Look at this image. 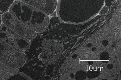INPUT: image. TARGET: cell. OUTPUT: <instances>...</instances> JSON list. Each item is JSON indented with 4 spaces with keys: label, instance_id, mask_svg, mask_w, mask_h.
<instances>
[{
    "label": "cell",
    "instance_id": "obj_1",
    "mask_svg": "<svg viewBox=\"0 0 121 80\" xmlns=\"http://www.w3.org/2000/svg\"><path fill=\"white\" fill-rule=\"evenodd\" d=\"M9 11L17 20L37 33L44 32L50 23L48 15L20 1L14 2Z\"/></svg>",
    "mask_w": 121,
    "mask_h": 80
},
{
    "label": "cell",
    "instance_id": "obj_2",
    "mask_svg": "<svg viewBox=\"0 0 121 80\" xmlns=\"http://www.w3.org/2000/svg\"><path fill=\"white\" fill-rule=\"evenodd\" d=\"M24 52L11 47L0 39V61L6 65L14 68L22 67L26 60Z\"/></svg>",
    "mask_w": 121,
    "mask_h": 80
},
{
    "label": "cell",
    "instance_id": "obj_3",
    "mask_svg": "<svg viewBox=\"0 0 121 80\" xmlns=\"http://www.w3.org/2000/svg\"><path fill=\"white\" fill-rule=\"evenodd\" d=\"M41 44L42 51L38 57L46 67L56 64L62 54L63 46L61 41L44 39Z\"/></svg>",
    "mask_w": 121,
    "mask_h": 80
},
{
    "label": "cell",
    "instance_id": "obj_4",
    "mask_svg": "<svg viewBox=\"0 0 121 80\" xmlns=\"http://www.w3.org/2000/svg\"><path fill=\"white\" fill-rule=\"evenodd\" d=\"M0 39L11 47L23 51L29 48L30 41L14 32L2 24L0 26Z\"/></svg>",
    "mask_w": 121,
    "mask_h": 80
},
{
    "label": "cell",
    "instance_id": "obj_5",
    "mask_svg": "<svg viewBox=\"0 0 121 80\" xmlns=\"http://www.w3.org/2000/svg\"><path fill=\"white\" fill-rule=\"evenodd\" d=\"M4 24L15 32L30 40L35 39L37 33L17 20L9 12H7L1 16Z\"/></svg>",
    "mask_w": 121,
    "mask_h": 80
},
{
    "label": "cell",
    "instance_id": "obj_6",
    "mask_svg": "<svg viewBox=\"0 0 121 80\" xmlns=\"http://www.w3.org/2000/svg\"><path fill=\"white\" fill-rule=\"evenodd\" d=\"M46 66L38 58L26 62L18 68V72L27 75L32 80H44Z\"/></svg>",
    "mask_w": 121,
    "mask_h": 80
},
{
    "label": "cell",
    "instance_id": "obj_7",
    "mask_svg": "<svg viewBox=\"0 0 121 80\" xmlns=\"http://www.w3.org/2000/svg\"><path fill=\"white\" fill-rule=\"evenodd\" d=\"M42 11L48 15L54 12L57 5V0H18Z\"/></svg>",
    "mask_w": 121,
    "mask_h": 80
},
{
    "label": "cell",
    "instance_id": "obj_8",
    "mask_svg": "<svg viewBox=\"0 0 121 80\" xmlns=\"http://www.w3.org/2000/svg\"><path fill=\"white\" fill-rule=\"evenodd\" d=\"M44 39L41 33H37L35 38L30 40V46L24 53L26 57V62L38 57L42 51L41 42Z\"/></svg>",
    "mask_w": 121,
    "mask_h": 80
},
{
    "label": "cell",
    "instance_id": "obj_9",
    "mask_svg": "<svg viewBox=\"0 0 121 80\" xmlns=\"http://www.w3.org/2000/svg\"><path fill=\"white\" fill-rule=\"evenodd\" d=\"M14 0H0V14L2 15L8 11Z\"/></svg>",
    "mask_w": 121,
    "mask_h": 80
},
{
    "label": "cell",
    "instance_id": "obj_10",
    "mask_svg": "<svg viewBox=\"0 0 121 80\" xmlns=\"http://www.w3.org/2000/svg\"><path fill=\"white\" fill-rule=\"evenodd\" d=\"M5 80H32L27 75L18 72H16Z\"/></svg>",
    "mask_w": 121,
    "mask_h": 80
},
{
    "label": "cell",
    "instance_id": "obj_11",
    "mask_svg": "<svg viewBox=\"0 0 121 80\" xmlns=\"http://www.w3.org/2000/svg\"><path fill=\"white\" fill-rule=\"evenodd\" d=\"M18 71V68H11L3 63L0 65V74H7L9 73L14 74Z\"/></svg>",
    "mask_w": 121,
    "mask_h": 80
},
{
    "label": "cell",
    "instance_id": "obj_12",
    "mask_svg": "<svg viewBox=\"0 0 121 80\" xmlns=\"http://www.w3.org/2000/svg\"><path fill=\"white\" fill-rule=\"evenodd\" d=\"M61 21L57 16L51 17L50 19V23L46 30L50 29L52 27L59 23Z\"/></svg>",
    "mask_w": 121,
    "mask_h": 80
},
{
    "label": "cell",
    "instance_id": "obj_13",
    "mask_svg": "<svg viewBox=\"0 0 121 80\" xmlns=\"http://www.w3.org/2000/svg\"><path fill=\"white\" fill-rule=\"evenodd\" d=\"M108 8L107 6H104L101 9L99 14L100 15H103L106 13L108 12Z\"/></svg>",
    "mask_w": 121,
    "mask_h": 80
},
{
    "label": "cell",
    "instance_id": "obj_14",
    "mask_svg": "<svg viewBox=\"0 0 121 80\" xmlns=\"http://www.w3.org/2000/svg\"><path fill=\"white\" fill-rule=\"evenodd\" d=\"M13 74L10 73L7 74H0V80H5V79L12 75Z\"/></svg>",
    "mask_w": 121,
    "mask_h": 80
},
{
    "label": "cell",
    "instance_id": "obj_15",
    "mask_svg": "<svg viewBox=\"0 0 121 80\" xmlns=\"http://www.w3.org/2000/svg\"><path fill=\"white\" fill-rule=\"evenodd\" d=\"M57 13L56 11H54L53 13L51 15V16L52 17H55L56 16Z\"/></svg>",
    "mask_w": 121,
    "mask_h": 80
},
{
    "label": "cell",
    "instance_id": "obj_16",
    "mask_svg": "<svg viewBox=\"0 0 121 80\" xmlns=\"http://www.w3.org/2000/svg\"><path fill=\"white\" fill-rule=\"evenodd\" d=\"M2 16H1V15L0 14V26L1 25V24H2Z\"/></svg>",
    "mask_w": 121,
    "mask_h": 80
},
{
    "label": "cell",
    "instance_id": "obj_17",
    "mask_svg": "<svg viewBox=\"0 0 121 80\" xmlns=\"http://www.w3.org/2000/svg\"><path fill=\"white\" fill-rule=\"evenodd\" d=\"M1 62V61H0V62Z\"/></svg>",
    "mask_w": 121,
    "mask_h": 80
}]
</instances>
